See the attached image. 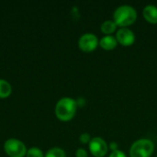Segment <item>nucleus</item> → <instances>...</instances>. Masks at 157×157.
<instances>
[{
    "label": "nucleus",
    "instance_id": "nucleus-1",
    "mask_svg": "<svg viewBox=\"0 0 157 157\" xmlns=\"http://www.w3.org/2000/svg\"><path fill=\"white\" fill-rule=\"evenodd\" d=\"M77 110V103L71 98H61L55 106V116L61 121H71Z\"/></svg>",
    "mask_w": 157,
    "mask_h": 157
},
{
    "label": "nucleus",
    "instance_id": "nucleus-2",
    "mask_svg": "<svg viewBox=\"0 0 157 157\" xmlns=\"http://www.w3.org/2000/svg\"><path fill=\"white\" fill-rule=\"evenodd\" d=\"M137 19V12L132 6L123 5L119 6L113 14V21L118 27L127 28L132 25Z\"/></svg>",
    "mask_w": 157,
    "mask_h": 157
},
{
    "label": "nucleus",
    "instance_id": "nucleus-3",
    "mask_svg": "<svg viewBox=\"0 0 157 157\" xmlns=\"http://www.w3.org/2000/svg\"><path fill=\"white\" fill-rule=\"evenodd\" d=\"M155 151L154 143L149 139H140L132 144L130 149L131 157H151Z\"/></svg>",
    "mask_w": 157,
    "mask_h": 157
},
{
    "label": "nucleus",
    "instance_id": "nucleus-4",
    "mask_svg": "<svg viewBox=\"0 0 157 157\" xmlns=\"http://www.w3.org/2000/svg\"><path fill=\"white\" fill-rule=\"evenodd\" d=\"M5 153L9 157H24L27 155L26 145L17 139H8L4 144Z\"/></svg>",
    "mask_w": 157,
    "mask_h": 157
},
{
    "label": "nucleus",
    "instance_id": "nucleus-5",
    "mask_svg": "<svg viewBox=\"0 0 157 157\" xmlns=\"http://www.w3.org/2000/svg\"><path fill=\"white\" fill-rule=\"evenodd\" d=\"M98 37L93 33H86L79 38L78 47L84 52H92L98 46Z\"/></svg>",
    "mask_w": 157,
    "mask_h": 157
},
{
    "label": "nucleus",
    "instance_id": "nucleus-6",
    "mask_svg": "<svg viewBox=\"0 0 157 157\" xmlns=\"http://www.w3.org/2000/svg\"><path fill=\"white\" fill-rule=\"evenodd\" d=\"M89 144V151L95 157H104L109 150L108 144L100 137L92 138Z\"/></svg>",
    "mask_w": 157,
    "mask_h": 157
},
{
    "label": "nucleus",
    "instance_id": "nucleus-7",
    "mask_svg": "<svg viewBox=\"0 0 157 157\" xmlns=\"http://www.w3.org/2000/svg\"><path fill=\"white\" fill-rule=\"evenodd\" d=\"M116 39L118 43L124 47L132 46L135 41L134 33L128 28H121L116 34Z\"/></svg>",
    "mask_w": 157,
    "mask_h": 157
},
{
    "label": "nucleus",
    "instance_id": "nucleus-8",
    "mask_svg": "<svg viewBox=\"0 0 157 157\" xmlns=\"http://www.w3.org/2000/svg\"><path fill=\"white\" fill-rule=\"evenodd\" d=\"M143 15L148 23L157 24V6L154 5H147L143 10Z\"/></svg>",
    "mask_w": 157,
    "mask_h": 157
},
{
    "label": "nucleus",
    "instance_id": "nucleus-9",
    "mask_svg": "<svg viewBox=\"0 0 157 157\" xmlns=\"http://www.w3.org/2000/svg\"><path fill=\"white\" fill-rule=\"evenodd\" d=\"M117 45H118L117 39L112 35L104 36L99 40V46L105 51H112L117 47Z\"/></svg>",
    "mask_w": 157,
    "mask_h": 157
},
{
    "label": "nucleus",
    "instance_id": "nucleus-10",
    "mask_svg": "<svg viewBox=\"0 0 157 157\" xmlns=\"http://www.w3.org/2000/svg\"><path fill=\"white\" fill-rule=\"evenodd\" d=\"M118 26L117 24L113 21V20H106L101 24V31L102 33L105 34V36L108 35H111L112 33H114L117 29Z\"/></svg>",
    "mask_w": 157,
    "mask_h": 157
},
{
    "label": "nucleus",
    "instance_id": "nucleus-11",
    "mask_svg": "<svg viewBox=\"0 0 157 157\" xmlns=\"http://www.w3.org/2000/svg\"><path fill=\"white\" fill-rule=\"evenodd\" d=\"M12 93L11 85L5 79H0V98H6Z\"/></svg>",
    "mask_w": 157,
    "mask_h": 157
},
{
    "label": "nucleus",
    "instance_id": "nucleus-12",
    "mask_svg": "<svg viewBox=\"0 0 157 157\" xmlns=\"http://www.w3.org/2000/svg\"><path fill=\"white\" fill-rule=\"evenodd\" d=\"M44 157H66V155H65V152L62 148L53 147L45 154Z\"/></svg>",
    "mask_w": 157,
    "mask_h": 157
},
{
    "label": "nucleus",
    "instance_id": "nucleus-13",
    "mask_svg": "<svg viewBox=\"0 0 157 157\" xmlns=\"http://www.w3.org/2000/svg\"><path fill=\"white\" fill-rule=\"evenodd\" d=\"M27 157H44L43 152L38 147H31L27 151Z\"/></svg>",
    "mask_w": 157,
    "mask_h": 157
},
{
    "label": "nucleus",
    "instance_id": "nucleus-14",
    "mask_svg": "<svg viewBox=\"0 0 157 157\" xmlns=\"http://www.w3.org/2000/svg\"><path fill=\"white\" fill-rule=\"evenodd\" d=\"M79 141H80V143H81V144H89V143H90V141H91V137H90V135H89L88 133H83V134H81V135H80V137H79Z\"/></svg>",
    "mask_w": 157,
    "mask_h": 157
},
{
    "label": "nucleus",
    "instance_id": "nucleus-15",
    "mask_svg": "<svg viewBox=\"0 0 157 157\" xmlns=\"http://www.w3.org/2000/svg\"><path fill=\"white\" fill-rule=\"evenodd\" d=\"M75 156L76 157H87V152L83 149V148H79L76 150L75 152Z\"/></svg>",
    "mask_w": 157,
    "mask_h": 157
},
{
    "label": "nucleus",
    "instance_id": "nucleus-16",
    "mask_svg": "<svg viewBox=\"0 0 157 157\" xmlns=\"http://www.w3.org/2000/svg\"><path fill=\"white\" fill-rule=\"evenodd\" d=\"M109 157H127V156H126V155H125L122 151H121V150H117V151L112 152V153L109 155Z\"/></svg>",
    "mask_w": 157,
    "mask_h": 157
},
{
    "label": "nucleus",
    "instance_id": "nucleus-17",
    "mask_svg": "<svg viewBox=\"0 0 157 157\" xmlns=\"http://www.w3.org/2000/svg\"><path fill=\"white\" fill-rule=\"evenodd\" d=\"M109 149H110L112 152L119 150V149H118V144H117L116 143H111V144H110V145H109Z\"/></svg>",
    "mask_w": 157,
    "mask_h": 157
}]
</instances>
